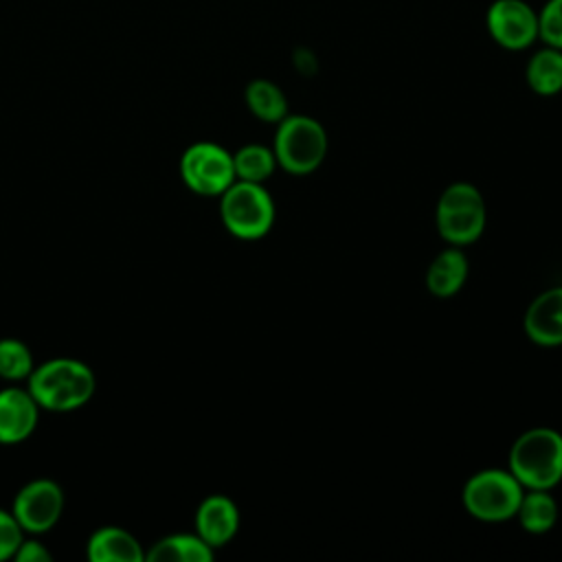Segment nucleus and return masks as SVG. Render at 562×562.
Returning a JSON list of instances; mask_svg holds the SVG:
<instances>
[{
    "instance_id": "obj_1",
    "label": "nucleus",
    "mask_w": 562,
    "mask_h": 562,
    "mask_svg": "<svg viewBox=\"0 0 562 562\" xmlns=\"http://www.w3.org/2000/svg\"><path fill=\"white\" fill-rule=\"evenodd\" d=\"M26 389L40 408L66 413L90 402L97 378L92 369L77 358H53L31 371Z\"/></svg>"
},
{
    "instance_id": "obj_2",
    "label": "nucleus",
    "mask_w": 562,
    "mask_h": 562,
    "mask_svg": "<svg viewBox=\"0 0 562 562\" xmlns=\"http://www.w3.org/2000/svg\"><path fill=\"white\" fill-rule=\"evenodd\" d=\"M525 490H551L562 481V435L549 426L525 430L509 450L507 468Z\"/></svg>"
},
{
    "instance_id": "obj_3",
    "label": "nucleus",
    "mask_w": 562,
    "mask_h": 562,
    "mask_svg": "<svg viewBox=\"0 0 562 562\" xmlns=\"http://www.w3.org/2000/svg\"><path fill=\"white\" fill-rule=\"evenodd\" d=\"M327 132L307 114H288L277 123L272 151L277 165L292 176H307L316 171L327 156Z\"/></svg>"
},
{
    "instance_id": "obj_4",
    "label": "nucleus",
    "mask_w": 562,
    "mask_h": 562,
    "mask_svg": "<svg viewBox=\"0 0 562 562\" xmlns=\"http://www.w3.org/2000/svg\"><path fill=\"white\" fill-rule=\"evenodd\" d=\"M220 217L224 228L237 239H261L270 233L277 209L268 189L259 182L235 180L220 195Z\"/></svg>"
},
{
    "instance_id": "obj_5",
    "label": "nucleus",
    "mask_w": 562,
    "mask_h": 562,
    "mask_svg": "<svg viewBox=\"0 0 562 562\" xmlns=\"http://www.w3.org/2000/svg\"><path fill=\"white\" fill-rule=\"evenodd\" d=\"M435 222L441 239L450 246L474 244L487 222L483 193L470 182L448 184L437 200Z\"/></svg>"
},
{
    "instance_id": "obj_6",
    "label": "nucleus",
    "mask_w": 562,
    "mask_h": 562,
    "mask_svg": "<svg viewBox=\"0 0 562 562\" xmlns=\"http://www.w3.org/2000/svg\"><path fill=\"white\" fill-rule=\"evenodd\" d=\"M522 492L525 487L509 470L487 468L465 481L461 501L470 516L485 522H501L516 516Z\"/></svg>"
},
{
    "instance_id": "obj_7",
    "label": "nucleus",
    "mask_w": 562,
    "mask_h": 562,
    "mask_svg": "<svg viewBox=\"0 0 562 562\" xmlns=\"http://www.w3.org/2000/svg\"><path fill=\"white\" fill-rule=\"evenodd\" d=\"M180 176L193 193L204 198H220L237 180L233 154L211 140H200L184 149Z\"/></svg>"
},
{
    "instance_id": "obj_8",
    "label": "nucleus",
    "mask_w": 562,
    "mask_h": 562,
    "mask_svg": "<svg viewBox=\"0 0 562 562\" xmlns=\"http://www.w3.org/2000/svg\"><path fill=\"white\" fill-rule=\"evenodd\" d=\"M485 26L501 48L525 50L538 40V11L525 0H494L485 13Z\"/></svg>"
},
{
    "instance_id": "obj_9",
    "label": "nucleus",
    "mask_w": 562,
    "mask_h": 562,
    "mask_svg": "<svg viewBox=\"0 0 562 562\" xmlns=\"http://www.w3.org/2000/svg\"><path fill=\"white\" fill-rule=\"evenodd\" d=\"M11 512L24 533H46L64 512V492L53 479H35L15 494Z\"/></svg>"
},
{
    "instance_id": "obj_10",
    "label": "nucleus",
    "mask_w": 562,
    "mask_h": 562,
    "mask_svg": "<svg viewBox=\"0 0 562 562\" xmlns=\"http://www.w3.org/2000/svg\"><path fill=\"white\" fill-rule=\"evenodd\" d=\"M40 419V404L29 389L9 386L0 391V443L15 446L33 435Z\"/></svg>"
},
{
    "instance_id": "obj_11",
    "label": "nucleus",
    "mask_w": 562,
    "mask_h": 562,
    "mask_svg": "<svg viewBox=\"0 0 562 562\" xmlns=\"http://www.w3.org/2000/svg\"><path fill=\"white\" fill-rule=\"evenodd\" d=\"M237 529H239V509L228 496L211 494L198 505L195 533L213 549L228 544L235 538Z\"/></svg>"
},
{
    "instance_id": "obj_12",
    "label": "nucleus",
    "mask_w": 562,
    "mask_h": 562,
    "mask_svg": "<svg viewBox=\"0 0 562 562\" xmlns=\"http://www.w3.org/2000/svg\"><path fill=\"white\" fill-rule=\"evenodd\" d=\"M525 334L542 347L562 345V285L538 294L525 312Z\"/></svg>"
},
{
    "instance_id": "obj_13",
    "label": "nucleus",
    "mask_w": 562,
    "mask_h": 562,
    "mask_svg": "<svg viewBox=\"0 0 562 562\" xmlns=\"http://www.w3.org/2000/svg\"><path fill=\"white\" fill-rule=\"evenodd\" d=\"M86 555L92 562H140L145 551L140 542L123 527H99L88 538Z\"/></svg>"
},
{
    "instance_id": "obj_14",
    "label": "nucleus",
    "mask_w": 562,
    "mask_h": 562,
    "mask_svg": "<svg viewBox=\"0 0 562 562\" xmlns=\"http://www.w3.org/2000/svg\"><path fill=\"white\" fill-rule=\"evenodd\" d=\"M468 257L461 246L443 248L426 270V288L437 299L454 296L468 279Z\"/></svg>"
},
{
    "instance_id": "obj_15",
    "label": "nucleus",
    "mask_w": 562,
    "mask_h": 562,
    "mask_svg": "<svg viewBox=\"0 0 562 562\" xmlns=\"http://www.w3.org/2000/svg\"><path fill=\"white\" fill-rule=\"evenodd\" d=\"M149 562H211L213 547L198 533H171L156 540L145 553Z\"/></svg>"
},
{
    "instance_id": "obj_16",
    "label": "nucleus",
    "mask_w": 562,
    "mask_h": 562,
    "mask_svg": "<svg viewBox=\"0 0 562 562\" xmlns=\"http://www.w3.org/2000/svg\"><path fill=\"white\" fill-rule=\"evenodd\" d=\"M527 86L540 97L562 92V50L553 46L538 48L525 68Z\"/></svg>"
},
{
    "instance_id": "obj_17",
    "label": "nucleus",
    "mask_w": 562,
    "mask_h": 562,
    "mask_svg": "<svg viewBox=\"0 0 562 562\" xmlns=\"http://www.w3.org/2000/svg\"><path fill=\"white\" fill-rule=\"evenodd\" d=\"M514 518L529 533H547L558 522V501L549 490H525Z\"/></svg>"
},
{
    "instance_id": "obj_18",
    "label": "nucleus",
    "mask_w": 562,
    "mask_h": 562,
    "mask_svg": "<svg viewBox=\"0 0 562 562\" xmlns=\"http://www.w3.org/2000/svg\"><path fill=\"white\" fill-rule=\"evenodd\" d=\"M244 99L250 114L263 123L277 125L290 114L283 90L270 79H252L244 90Z\"/></svg>"
},
{
    "instance_id": "obj_19",
    "label": "nucleus",
    "mask_w": 562,
    "mask_h": 562,
    "mask_svg": "<svg viewBox=\"0 0 562 562\" xmlns=\"http://www.w3.org/2000/svg\"><path fill=\"white\" fill-rule=\"evenodd\" d=\"M233 169L237 180L263 184L277 169V158L272 147L261 143H248L233 154Z\"/></svg>"
},
{
    "instance_id": "obj_20",
    "label": "nucleus",
    "mask_w": 562,
    "mask_h": 562,
    "mask_svg": "<svg viewBox=\"0 0 562 562\" xmlns=\"http://www.w3.org/2000/svg\"><path fill=\"white\" fill-rule=\"evenodd\" d=\"M33 364L31 349L18 340V338H2L0 340V378L15 382V380H29Z\"/></svg>"
},
{
    "instance_id": "obj_21",
    "label": "nucleus",
    "mask_w": 562,
    "mask_h": 562,
    "mask_svg": "<svg viewBox=\"0 0 562 562\" xmlns=\"http://www.w3.org/2000/svg\"><path fill=\"white\" fill-rule=\"evenodd\" d=\"M538 40L562 50V0H547L538 11Z\"/></svg>"
},
{
    "instance_id": "obj_22",
    "label": "nucleus",
    "mask_w": 562,
    "mask_h": 562,
    "mask_svg": "<svg viewBox=\"0 0 562 562\" xmlns=\"http://www.w3.org/2000/svg\"><path fill=\"white\" fill-rule=\"evenodd\" d=\"M22 540H24V529L15 520L13 512L0 509V562L13 558Z\"/></svg>"
},
{
    "instance_id": "obj_23",
    "label": "nucleus",
    "mask_w": 562,
    "mask_h": 562,
    "mask_svg": "<svg viewBox=\"0 0 562 562\" xmlns=\"http://www.w3.org/2000/svg\"><path fill=\"white\" fill-rule=\"evenodd\" d=\"M13 560L18 562H48L53 560V553L40 542V540H22L20 547L13 553Z\"/></svg>"
}]
</instances>
